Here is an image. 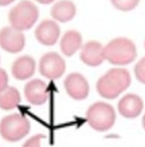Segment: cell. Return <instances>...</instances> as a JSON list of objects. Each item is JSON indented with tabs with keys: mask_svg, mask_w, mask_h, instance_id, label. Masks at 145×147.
Returning a JSON list of instances; mask_svg holds the SVG:
<instances>
[{
	"mask_svg": "<svg viewBox=\"0 0 145 147\" xmlns=\"http://www.w3.org/2000/svg\"><path fill=\"white\" fill-rule=\"evenodd\" d=\"M135 76L137 80L142 84H145V57L141 59L135 65Z\"/></svg>",
	"mask_w": 145,
	"mask_h": 147,
	"instance_id": "obj_18",
	"label": "cell"
},
{
	"mask_svg": "<svg viewBox=\"0 0 145 147\" xmlns=\"http://www.w3.org/2000/svg\"><path fill=\"white\" fill-rule=\"evenodd\" d=\"M86 118L93 129L104 132L113 127L116 120V113L111 105L105 102H97L88 109Z\"/></svg>",
	"mask_w": 145,
	"mask_h": 147,
	"instance_id": "obj_3",
	"label": "cell"
},
{
	"mask_svg": "<svg viewBox=\"0 0 145 147\" xmlns=\"http://www.w3.org/2000/svg\"><path fill=\"white\" fill-rule=\"evenodd\" d=\"M82 45V36L76 30H69L63 34L61 40V49L65 55H73Z\"/></svg>",
	"mask_w": 145,
	"mask_h": 147,
	"instance_id": "obj_15",
	"label": "cell"
},
{
	"mask_svg": "<svg viewBox=\"0 0 145 147\" xmlns=\"http://www.w3.org/2000/svg\"><path fill=\"white\" fill-rule=\"evenodd\" d=\"M65 88L67 93L76 100H83L89 94V84L81 74H69L65 80Z\"/></svg>",
	"mask_w": 145,
	"mask_h": 147,
	"instance_id": "obj_8",
	"label": "cell"
},
{
	"mask_svg": "<svg viewBox=\"0 0 145 147\" xmlns=\"http://www.w3.org/2000/svg\"><path fill=\"white\" fill-rule=\"evenodd\" d=\"M51 14L57 21H69L76 14V6L69 0H61L53 6Z\"/></svg>",
	"mask_w": 145,
	"mask_h": 147,
	"instance_id": "obj_14",
	"label": "cell"
},
{
	"mask_svg": "<svg viewBox=\"0 0 145 147\" xmlns=\"http://www.w3.org/2000/svg\"><path fill=\"white\" fill-rule=\"evenodd\" d=\"M131 83L127 69H112L100 78L97 83V91L106 99H115L124 92Z\"/></svg>",
	"mask_w": 145,
	"mask_h": 147,
	"instance_id": "obj_1",
	"label": "cell"
},
{
	"mask_svg": "<svg viewBox=\"0 0 145 147\" xmlns=\"http://www.w3.org/2000/svg\"><path fill=\"white\" fill-rule=\"evenodd\" d=\"M25 37L20 30L12 26L3 27L0 30V47L9 53H18L24 47Z\"/></svg>",
	"mask_w": 145,
	"mask_h": 147,
	"instance_id": "obj_7",
	"label": "cell"
},
{
	"mask_svg": "<svg viewBox=\"0 0 145 147\" xmlns=\"http://www.w3.org/2000/svg\"><path fill=\"white\" fill-rule=\"evenodd\" d=\"M24 95L26 100L33 105H42L47 102L49 92L47 86L39 79L31 80L24 87Z\"/></svg>",
	"mask_w": 145,
	"mask_h": 147,
	"instance_id": "obj_10",
	"label": "cell"
},
{
	"mask_svg": "<svg viewBox=\"0 0 145 147\" xmlns=\"http://www.w3.org/2000/svg\"><path fill=\"white\" fill-rule=\"evenodd\" d=\"M14 0H0V5L1 6H4V5H7L9 4V3L13 2Z\"/></svg>",
	"mask_w": 145,
	"mask_h": 147,
	"instance_id": "obj_21",
	"label": "cell"
},
{
	"mask_svg": "<svg viewBox=\"0 0 145 147\" xmlns=\"http://www.w3.org/2000/svg\"><path fill=\"white\" fill-rule=\"evenodd\" d=\"M136 55L135 45L124 37L113 39L105 47V59L113 65H128L134 61Z\"/></svg>",
	"mask_w": 145,
	"mask_h": 147,
	"instance_id": "obj_2",
	"label": "cell"
},
{
	"mask_svg": "<svg viewBox=\"0 0 145 147\" xmlns=\"http://www.w3.org/2000/svg\"><path fill=\"white\" fill-rule=\"evenodd\" d=\"M142 126H143V128H144V130H145V114H144V116H143V118H142Z\"/></svg>",
	"mask_w": 145,
	"mask_h": 147,
	"instance_id": "obj_23",
	"label": "cell"
},
{
	"mask_svg": "<svg viewBox=\"0 0 145 147\" xmlns=\"http://www.w3.org/2000/svg\"><path fill=\"white\" fill-rule=\"evenodd\" d=\"M30 124L26 117L20 114L6 116L0 122V134L5 140L15 142L28 134Z\"/></svg>",
	"mask_w": 145,
	"mask_h": 147,
	"instance_id": "obj_5",
	"label": "cell"
},
{
	"mask_svg": "<svg viewBox=\"0 0 145 147\" xmlns=\"http://www.w3.org/2000/svg\"><path fill=\"white\" fill-rule=\"evenodd\" d=\"M65 71V63L63 57L57 53H45L39 61V71L47 79H59Z\"/></svg>",
	"mask_w": 145,
	"mask_h": 147,
	"instance_id": "obj_6",
	"label": "cell"
},
{
	"mask_svg": "<svg viewBox=\"0 0 145 147\" xmlns=\"http://www.w3.org/2000/svg\"><path fill=\"white\" fill-rule=\"evenodd\" d=\"M80 57L83 63L88 65H100L105 59V47L98 41H88L82 47Z\"/></svg>",
	"mask_w": 145,
	"mask_h": 147,
	"instance_id": "obj_9",
	"label": "cell"
},
{
	"mask_svg": "<svg viewBox=\"0 0 145 147\" xmlns=\"http://www.w3.org/2000/svg\"><path fill=\"white\" fill-rule=\"evenodd\" d=\"M143 110V101L135 94L124 96L118 103V111L125 118H136Z\"/></svg>",
	"mask_w": 145,
	"mask_h": 147,
	"instance_id": "obj_12",
	"label": "cell"
},
{
	"mask_svg": "<svg viewBox=\"0 0 145 147\" xmlns=\"http://www.w3.org/2000/svg\"><path fill=\"white\" fill-rule=\"evenodd\" d=\"M59 26L53 20H43L35 29V36L40 43L45 45H53L59 39Z\"/></svg>",
	"mask_w": 145,
	"mask_h": 147,
	"instance_id": "obj_11",
	"label": "cell"
},
{
	"mask_svg": "<svg viewBox=\"0 0 145 147\" xmlns=\"http://www.w3.org/2000/svg\"><path fill=\"white\" fill-rule=\"evenodd\" d=\"M8 84V76L3 69H0V92L7 88Z\"/></svg>",
	"mask_w": 145,
	"mask_h": 147,
	"instance_id": "obj_20",
	"label": "cell"
},
{
	"mask_svg": "<svg viewBox=\"0 0 145 147\" xmlns=\"http://www.w3.org/2000/svg\"><path fill=\"white\" fill-rule=\"evenodd\" d=\"M43 137H45V135H42V134L35 135V136L31 137L30 139H28V140L23 144L22 147H40V141Z\"/></svg>",
	"mask_w": 145,
	"mask_h": 147,
	"instance_id": "obj_19",
	"label": "cell"
},
{
	"mask_svg": "<svg viewBox=\"0 0 145 147\" xmlns=\"http://www.w3.org/2000/svg\"><path fill=\"white\" fill-rule=\"evenodd\" d=\"M111 2L119 10L129 11L138 5L139 0H111Z\"/></svg>",
	"mask_w": 145,
	"mask_h": 147,
	"instance_id": "obj_17",
	"label": "cell"
},
{
	"mask_svg": "<svg viewBox=\"0 0 145 147\" xmlns=\"http://www.w3.org/2000/svg\"><path fill=\"white\" fill-rule=\"evenodd\" d=\"M20 102V94L13 87H7L0 92V108L11 110Z\"/></svg>",
	"mask_w": 145,
	"mask_h": 147,
	"instance_id": "obj_16",
	"label": "cell"
},
{
	"mask_svg": "<svg viewBox=\"0 0 145 147\" xmlns=\"http://www.w3.org/2000/svg\"><path fill=\"white\" fill-rule=\"evenodd\" d=\"M11 26L17 30H25L32 26L38 18V9L28 0H22L11 8L8 14Z\"/></svg>",
	"mask_w": 145,
	"mask_h": 147,
	"instance_id": "obj_4",
	"label": "cell"
},
{
	"mask_svg": "<svg viewBox=\"0 0 145 147\" xmlns=\"http://www.w3.org/2000/svg\"><path fill=\"white\" fill-rule=\"evenodd\" d=\"M36 1H38L39 3H42V4H49V3H51L55 0H36Z\"/></svg>",
	"mask_w": 145,
	"mask_h": 147,
	"instance_id": "obj_22",
	"label": "cell"
},
{
	"mask_svg": "<svg viewBox=\"0 0 145 147\" xmlns=\"http://www.w3.org/2000/svg\"><path fill=\"white\" fill-rule=\"evenodd\" d=\"M35 71V61L28 55H23L14 61L12 65V75L17 80H26Z\"/></svg>",
	"mask_w": 145,
	"mask_h": 147,
	"instance_id": "obj_13",
	"label": "cell"
}]
</instances>
